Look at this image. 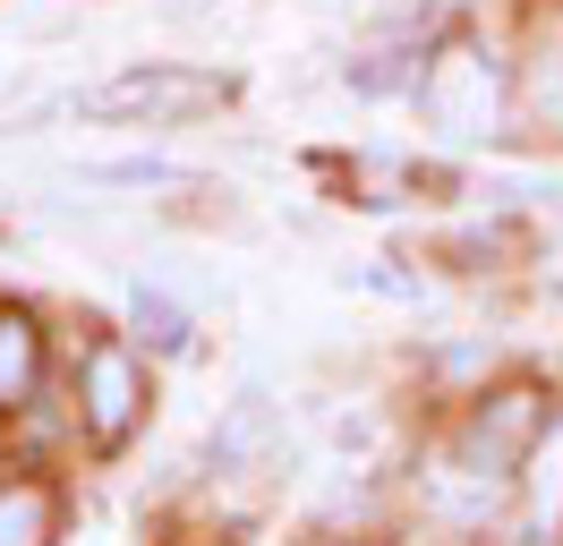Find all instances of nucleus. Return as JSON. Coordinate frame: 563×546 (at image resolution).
Instances as JSON below:
<instances>
[{
  "instance_id": "1",
  "label": "nucleus",
  "mask_w": 563,
  "mask_h": 546,
  "mask_svg": "<svg viewBox=\"0 0 563 546\" xmlns=\"http://www.w3.org/2000/svg\"><path fill=\"white\" fill-rule=\"evenodd\" d=\"M231 86L222 77H197V68H129V77H111L95 95H77L86 120H188V111H206L222 102Z\"/></svg>"
},
{
  "instance_id": "2",
  "label": "nucleus",
  "mask_w": 563,
  "mask_h": 546,
  "mask_svg": "<svg viewBox=\"0 0 563 546\" xmlns=\"http://www.w3.org/2000/svg\"><path fill=\"white\" fill-rule=\"evenodd\" d=\"M419 102H427V120L444 136H478L487 111H495V77H487V61H478L470 43H453V52L419 77Z\"/></svg>"
},
{
  "instance_id": "3",
  "label": "nucleus",
  "mask_w": 563,
  "mask_h": 546,
  "mask_svg": "<svg viewBox=\"0 0 563 546\" xmlns=\"http://www.w3.org/2000/svg\"><path fill=\"white\" fill-rule=\"evenodd\" d=\"M529 436H538V393H504L495 410H478V427L461 436V452L478 461V478H504L529 452Z\"/></svg>"
},
{
  "instance_id": "4",
  "label": "nucleus",
  "mask_w": 563,
  "mask_h": 546,
  "mask_svg": "<svg viewBox=\"0 0 563 546\" xmlns=\"http://www.w3.org/2000/svg\"><path fill=\"white\" fill-rule=\"evenodd\" d=\"M86 418H95V444H120L129 418H137V368L120 350H95L86 359Z\"/></svg>"
},
{
  "instance_id": "5",
  "label": "nucleus",
  "mask_w": 563,
  "mask_h": 546,
  "mask_svg": "<svg viewBox=\"0 0 563 546\" xmlns=\"http://www.w3.org/2000/svg\"><path fill=\"white\" fill-rule=\"evenodd\" d=\"M274 427H282L274 402H265V393H240V402H231V418L213 427V461H222V470H240V461H247L265 436H274Z\"/></svg>"
},
{
  "instance_id": "6",
  "label": "nucleus",
  "mask_w": 563,
  "mask_h": 546,
  "mask_svg": "<svg viewBox=\"0 0 563 546\" xmlns=\"http://www.w3.org/2000/svg\"><path fill=\"white\" fill-rule=\"evenodd\" d=\"M43 538H52V495L18 478V487L0 495V546H43Z\"/></svg>"
},
{
  "instance_id": "7",
  "label": "nucleus",
  "mask_w": 563,
  "mask_h": 546,
  "mask_svg": "<svg viewBox=\"0 0 563 546\" xmlns=\"http://www.w3.org/2000/svg\"><path fill=\"white\" fill-rule=\"evenodd\" d=\"M86 179H103V188H172V179H188V163H172V154H120V163H86Z\"/></svg>"
},
{
  "instance_id": "8",
  "label": "nucleus",
  "mask_w": 563,
  "mask_h": 546,
  "mask_svg": "<svg viewBox=\"0 0 563 546\" xmlns=\"http://www.w3.org/2000/svg\"><path fill=\"white\" fill-rule=\"evenodd\" d=\"M129 307H137V334L154 341V350H188V307H179L172 291H145V282H137V299H129Z\"/></svg>"
},
{
  "instance_id": "9",
  "label": "nucleus",
  "mask_w": 563,
  "mask_h": 546,
  "mask_svg": "<svg viewBox=\"0 0 563 546\" xmlns=\"http://www.w3.org/2000/svg\"><path fill=\"white\" fill-rule=\"evenodd\" d=\"M26 375H35V334L26 325H0V402L26 393Z\"/></svg>"
}]
</instances>
